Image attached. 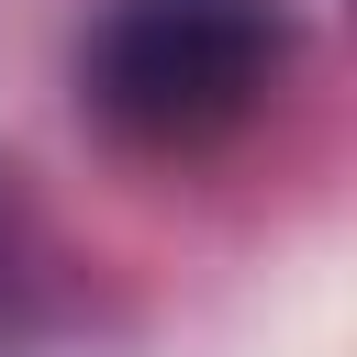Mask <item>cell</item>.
I'll use <instances>...</instances> for the list:
<instances>
[{
	"instance_id": "cell-1",
	"label": "cell",
	"mask_w": 357,
	"mask_h": 357,
	"mask_svg": "<svg viewBox=\"0 0 357 357\" xmlns=\"http://www.w3.org/2000/svg\"><path fill=\"white\" fill-rule=\"evenodd\" d=\"M290 67V0H100L78 89L123 145L190 156L234 134Z\"/></svg>"
}]
</instances>
